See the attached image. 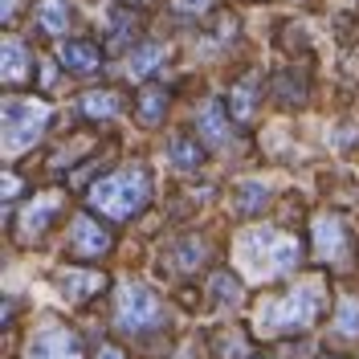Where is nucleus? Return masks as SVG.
Wrapping results in <instances>:
<instances>
[{"label": "nucleus", "instance_id": "nucleus-1", "mask_svg": "<svg viewBox=\"0 0 359 359\" xmlns=\"http://www.w3.org/2000/svg\"><path fill=\"white\" fill-rule=\"evenodd\" d=\"M151 201V172L143 163L118 168L111 176L94 180L90 188V208H98L107 221H131L139 208H147Z\"/></svg>", "mask_w": 359, "mask_h": 359}, {"label": "nucleus", "instance_id": "nucleus-2", "mask_svg": "<svg viewBox=\"0 0 359 359\" xmlns=\"http://www.w3.org/2000/svg\"><path fill=\"white\" fill-rule=\"evenodd\" d=\"M262 314H266V327H273V331H306L327 314V286L323 282H302L294 290L269 298Z\"/></svg>", "mask_w": 359, "mask_h": 359}, {"label": "nucleus", "instance_id": "nucleus-3", "mask_svg": "<svg viewBox=\"0 0 359 359\" xmlns=\"http://www.w3.org/2000/svg\"><path fill=\"white\" fill-rule=\"evenodd\" d=\"M49 127V107L33 102V98H4L0 107V135H4V151L8 156H21L29 151L41 131Z\"/></svg>", "mask_w": 359, "mask_h": 359}, {"label": "nucleus", "instance_id": "nucleus-4", "mask_svg": "<svg viewBox=\"0 0 359 359\" xmlns=\"http://www.w3.org/2000/svg\"><path fill=\"white\" fill-rule=\"evenodd\" d=\"M114 323H118V331L143 335V331H151V327H159V323H163V306H159V298L147 290V286L127 282V286H118Z\"/></svg>", "mask_w": 359, "mask_h": 359}, {"label": "nucleus", "instance_id": "nucleus-5", "mask_svg": "<svg viewBox=\"0 0 359 359\" xmlns=\"http://www.w3.org/2000/svg\"><path fill=\"white\" fill-rule=\"evenodd\" d=\"M111 249H114V233L98 217H86V212L74 217V224H69V257L74 262H98Z\"/></svg>", "mask_w": 359, "mask_h": 359}, {"label": "nucleus", "instance_id": "nucleus-6", "mask_svg": "<svg viewBox=\"0 0 359 359\" xmlns=\"http://www.w3.org/2000/svg\"><path fill=\"white\" fill-rule=\"evenodd\" d=\"M57 212H62V196H41V201H33L21 217H13V237H17L21 245L41 241L45 229L57 221Z\"/></svg>", "mask_w": 359, "mask_h": 359}, {"label": "nucleus", "instance_id": "nucleus-7", "mask_svg": "<svg viewBox=\"0 0 359 359\" xmlns=\"http://www.w3.org/2000/svg\"><path fill=\"white\" fill-rule=\"evenodd\" d=\"M311 233H314V249L327 266H347L351 262V237H347L339 217H318Z\"/></svg>", "mask_w": 359, "mask_h": 359}, {"label": "nucleus", "instance_id": "nucleus-8", "mask_svg": "<svg viewBox=\"0 0 359 359\" xmlns=\"http://www.w3.org/2000/svg\"><path fill=\"white\" fill-rule=\"evenodd\" d=\"M229 114H233V123H241L249 127L253 123V114H257V102H262V74L257 69H245L233 86H229Z\"/></svg>", "mask_w": 359, "mask_h": 359}, {"label": "nucleus", "instance_id": "nucleus-9", "mask_svg": "<svg viewBox=\"0 0 359 359\" xmlns=\"http://www.w3.org/2000/svg\"><path fill=\"white\" fill-rule=\"evenodd\" d=\"M29 78H33L29 45L17 41V37H4V45H0V82L8 90H21V86H29Z\"/></svg>", "mask_w": 359, "mask_h": 359}, {"label": "nucleus", "instance_id": "nucleus-10", "mask_svg": "<svg viewBox=\"0 0 359 359\" xmlns=\"http://www.w3.org/2000/svg\"><path fill=\"white\" fill-rule=\"evenodd\" d=\"M57 62H62L66 74H74V78H90V74H98V69H102V45L86 41V37L66 41L62 49H57Z\"/></svg>", "mask_w": 359, "mask_h": 359}, {"label": "nucleus", "instance_id": "nucleus-11", "mask_svg": "<svg viewBox=\"0 0 359 359\" xmlns=\"http://www.w3.org/2000/svg\"><path fill=\"white\" fill-rule=\"evenodd\" d=\"M127 111V94H118L111 86H98V90H86L78 98V114L90 118V123H107V118H118Z\"/></svg>", "mask_w": 359, "mask_h": 359}, {"label": "nucleus", "instance_id": "nucleus-12", "mask_svg": "<svg viewBox=\"0 0 359 359\" xmlns=\"http://www.w3.org/2000/svg\"><path fill=\"white\" fill-rule=\"evenodd\" d=\"M29 359H82V347H78L74 331H66V327H49V331H41V335L33 339Z\"/></svg>", "mask_w": 359, "mask_h": 359}, {"label": "nucleus", "instance_id": "nucleus-13", "mask_svg": "<svg viewBox=\"0 0 359 359\" xmlns=\"http://www.w3.org/2000/svg\"><path fill=\"white\" fill-rule=\"evenodd\" d=\"M168 102H172V94L159 86V82H143L139 94H135V118L143 127H159L163 114H168Z\"/></svg>", "mask_w": 359, "mask_h": 359}, {"label": "nucleus", "instance_id": "nucleus-14", "mask_svg": "<svg viewBox=\"0 0 359 359\" xmlns=\"http://www.w3.org/2000/svg\"><path fill=\"white\" fill-rule=\"evenodd\" d=\"M107 273H94V269H66L62 278H57V286H62V294H66L69 302H86V298H94V294L107 290Z\"/></svg>", "mask_w": 359, "mask_h": 359}, {"label": "nucleus", "instance_id": "nucleus-15", "mask_svg": "<svg viewBox=\"0 0 359 359\" xmlns=\"http://www.w3.org/2000/svg\"><path fill=\"white\" fill-rule=\"evenodd\" d=\"M229 102H204L201 114H196V131H201L204 143H212V147H224L229 143Z\"/></svg>", "mask_w": 359, "mask_h": 359}, {"label": "nucleus", "instance_id": "nucleus-16", "mask_svg": "<svg viewBox=\"0 0 359 359\" xmlns=\"http://www.w3.org/2000/svg\"><path fill=\"white\" fill-rule=\"evenodd\" d=\"M208 343H212V355H217V359H253V355H249V347H253V343H249V331L241 327V323L217 327Z\"/></svg>", "mask_w": 359, "mask_h": 359}, {"label": "nucleus", "instance_id": "nucleus-17", "mask_svg": "<svg viewBox=\"0 0 359 359\" xmlns=\"http://www.w3.org/2000/svg\"><path fill=\"white\" fill-rule=\"evenodd\" d=\"M74 21V4L69 0H37V29L45 37H66Z\"/></svg>", "mask_w": 359, "mask_h": 359}, {"label": "nucleus", "instance_id": "nucleus-18", "mask_svg": "<svg viewBox=\"0 0 359 359\" xmlns=\"http://www.w3.org/2000/svg\"><path fill=\"white\" fill-rule=\"evenodd\" d=\"M306 74H298V69H282L278 78H273V102L282 107V111H294V107H302L306 102Z\"/></svg>", "mask_w": 359, "mask_h": 359}, {"label": "nucleus", "instance_id": "nucleus-19", "mask_svg": "<svg viewBox=\"0 0 359 359\" xmlns=\"http://www.w3.org/2000/svg\"><path fill=\"white\" fill-rule=\"evenodd\" d=\"M135 37H139V13H135V8H114L111 33H107V49H111V53H123V49L135 45Z\"/></svg>", "mask_w": 359, "mask_h": 359}, {"label": "nucleus", "instance_id": "nucleus-20", "mask_svg": "<svg viewBox=\"0 0 359 359\" xmlns=\"http://www.w3.org/2000/svg\"><path fill=\"white\" fill-rule=\"evenodd\" d=\"M168 156H172L176 168L192 172V168L204 163V143L196 139V135H172V139H168Z\"/></svg>", "mask_w": 359, "mask_h": 359}, {"label": "nucleus", "instance_id": "nucleus-21", "mask_svg": "<svg viewBox=\"0 0 359 359\" xmlns=\"http://www.w3.org/2000/svg\"><path fill=\"white\" fill-rule=\"evenodd\" d=\"M266 201H269L266 184H241V188L233 192V212H237V217H257Z\"/></svg>", "mask_w": 359, "mask_h": 359}, {"label": "nucleus", "instance_id": "nucleus-22", "mask_svg": "<svg viewBox=\"0 0 359 359\" xmlns=\"http://www.w3.org/2000/svg\"><path fill=\"white\" fill-rule=\"evenodd\" d=\"M163 57H168V49H163V45H156V41H147V45H139V49H131V62H127V69H131V78H139V82H143V78H147V74L163 62Z\"/></svg>", "mask_w": 359, "mask_h": 359}, {"label": "nucleus", "instance_id": "nucleus-23", "mask_svg": "<svg viewBox=\"0 0 359 359\" xmlns=\"http://www.w3.org/2000/svg\"><path fill=\"white\" fill-rule=\"evenodd\" d=\"M208 286H212V298H217L221 306H237V302L245 298V286H241V278H237V273H229V269H217Z\"/></svg>", "mask_w": 359, "mask_h": 359}, {"label": "nucleus", "instance_id": "nucleus-24", "mask_svg": "<svg viewBox=\"0 0 359 359\" xmlns=\"http://www.w3.org/2000/svg\"><path fill=\"white\" fill-rule=\"evenodd\" d=\"M335 331H339V335H347V339H359V298H355V294H347V298L339 302Z\"/></svg>", "mask_w": 359, "mask_h": 359}, {"label": "nucleus", "instance_id": "nucleus-25", "mask_svg": "<svg viewBox=\"0 0 359 359\" xmlns=\"http://www.w3.org/2000/svg\"><path fill=\"white\" fill-rule=\"evenodd\" d=\"M204 257H208L204 245H201V241H192V237L176 245V269H180V273H192L196 266H204Z\"/></svg>", "mask_w": 359, "mask_h": 359}, {"label": "nucleus", "instance_id": "nucleus-26", "mask_svg": "<svg viewBox=\"0 0 359 359\" xmlns=\"http://www.w3.org/2000/svg\"><path fill=\"white\" fill-rule=\"evenodd\" d=\"M168 8L176 17H204V13H212V0H168Z\"/></svg>", "mask_w": 359, "mask_h": 359}, {"label": "nucleus", "instance_id": "nucleus-27", "mask_svg": "<svg viewBox=\"0 0 359 359\" xmlns=\"http://www.w3.org/2000/svg\"><path fill=\"white\" fill-rule=\"evenodd\" d=\"M273 262H278V269L298 266V245H290V241H278V249H273Z\"/></svg>", "mask_w": 359, "mask_h": 359}, {"label": "nucleus", "instance_id": "nucleus-28", "mask_svg": "<svg viewBox=\"0 0 359 359\" xmlns=\"http://www.w3.org/2000/svg\"><path fill=\"white\" fill-rule=\"evenodd\" d=\"M94 359H127V355H123V347H114V343H98Z\"/></svg>", "mask_w": 359, "mask_h": 359}, {"label": "nucleus", "instance_id": "nucleus-29", "mask_svg": "<svg viewBox=\"0 0 359 359\" xmlns=\"http://www.w3.org/2000/svg\"><path fill=\"white\" fill-rule=\"evenodd\" d=\"M17 4H21V0H4V13H0V21H4V25L17 21Z\"/></svg>", "mask_w": 359, "mask_h": 359}, {"label": "nucleus", "instance_id": "nucleus-30", "mask_svg": "<svg viewBox=\"0 0 359 359\" xmlns=\"http://www.w3.org/2000/svg\"><path fill=\"white\" fill-rule=\"evenodd\" d=\"M17 192H21V180H17V176H4V201H13Z\"/></svg>", "mask_w": 359, "mask_h": 359}, {"label": "nucleus", "instance_id": "nucleus-31", "mask_svg": "<svg viewBox=\"0 0 359 359\" xmlns=\"http://www.w3.org/2000/svg\"><path fill=\"white\" fill-rule=\"evenodd\" d=\"M314 359H339V355H314Z\"/></svg>", "mask_w": 359, "mask_h": 359}]
</instances>
